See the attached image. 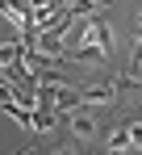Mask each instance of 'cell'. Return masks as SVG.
I'll return each mask as SVG.
<instances>
[{
  "mask_svg": "<svg viewBox=\"0 0 142 155\" xmlns=\"http://www.w3.org/2000/svg\"><path fill=\"white\" fill-rule=\"evenodd\" d=\"M63 117H67V130L75 134V143H88V138L96 134V122H92V117H84V113H75V117L63 113Z\"/></svg>",
  "mask_w": 142,
  "mask_h": 155,
  "instance_id": "2",
  "label": "cell"
},
{
  "mask_svg": "<svg viewBox=\"0 0 142 155\" xmlns=\"http://www.w3.org/2000/svg\"><path fill=\"white\" fill-rule=\"evenodd\" d=\"M130 147H134V143H130V134H125V130H117V134L105 143V151H130Z\"/></svg>",
  "mask_w": 142,
  "mask_h": 155,
  "instance_id": "3",
  "label": "cell"
},
{
  "mask_svg": "<svg viewBox=\"0 0 142 155\" xmlns=\"http://www.w3.org/2000/svg\"><path fill=\"white\" fill-rule=\"evenodd\" d=\"M79 38H84V46H96V51L113 54V29L105 25V21H84L79 34L71 29V42H67V46H79ZM67 46H63V51H67Z\"/></svg>",
  "mask_w": 142,
  "mask_h": 155,
  "instance_id": "1",
  "label": "cell"
},
{
  "mask_svg": "<svg viewBox=\"0 0 142 155\" xmlns=\"http://www.w3.org/2000/svg\"><path fill=\"white\" fill-rule=\"evenodd\" d=\"M125 134H130V143H134V147H142V122H130Z\"/></svg>",
  "mask_w": 142,
  "mask_h": 155,
  "instance_id": "4",
  "label": "cell"
},
{
  "mask_svg": "<svg viewBox=\"0 0 142 155\" xmlns=\"http://www.w3.org/2000/svg\"><path fill=\"white\" fill-rule=\"evenodd\" d=\"M96 4H100V0H96ZM105 4H109V0H105Z\"/></svg>",
  "mask_w": 142,
  "mask_h": 155,
  "instance_id": "5",
  "label": "cell"
}]
</instances>
